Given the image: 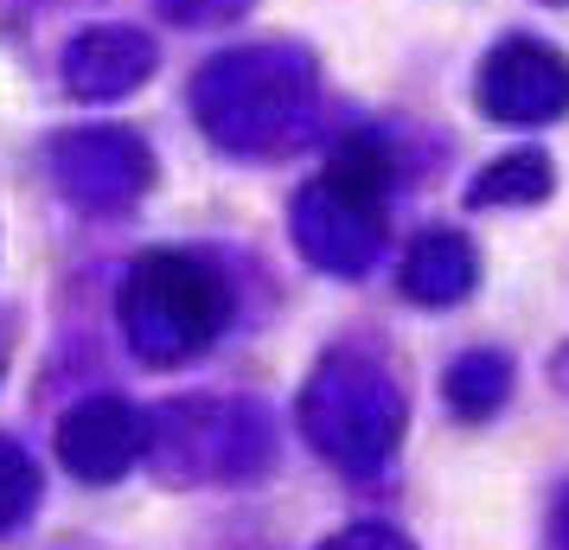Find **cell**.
Here are the masks:
<instances>
[{
  "label": "cell",
  "instance_id": "6da1fadb",
  "mask_svg": "<svg viewBox=\"0 0 569 550\" xmlns=\"http://www.w3.org/2000/svg\"><path fill=\"white\" fill-rule=\"evenodd\" d=\"M320 71L301 46H237L192 78L199 129L231 154H288L313 116Z\"/></svg>",
  "mask_w": 569,
  "mask_h": 550
},
{
  "label": "cell",
  "instance_id": "7a4b0ae2",
  "mask_svg": "<svg viewBox=\"0 0 569 550\" xmlns=\"http://www.w3.org/2000/svg\"><path fill=\"white\" fill-rule=\"evenodd\" d=\"M390 148L378 134H346L320 180L295 199V243L327 276H365L385 250V199H390Z\"/></svg>",
  "mask_w": 569,
  "mask_h": 550
},
{
  "label": "cell",
  "instance_id": "3957f363",
  "mask_svg": "<svg viewBox=\"0 0 569 550\" xmlns=\"http://www.w3.org/2000/svg\"><path fill=\"white\" fill-rule=\"evenodd\" d=\"M410 403L378 359L365 352H327L301 391V429L308 442L346 473H378L403 442Z\"/></svg>",
  "mask_w": 569,
  "mask_h": 550
},
{
  "label": "cell",
  "instance_id": "277c9868",
  "mask_svg": "<svg viewBox=\"0 0 569 550\" xmlns=\"http://www.w3.org/2000/svg\"><path fill=\"white\" fill-rule=\"evenodd\" d=\"M231 320V289L206 257L154 250L129 269L122 289V327L148 366H186L199 359Z\"/></svg>",
  "mask_w": 569,
  "mask_h": 550
},
{
  "label": "cell",
  "instance_id": "5b68a950",
  "mask_svg": "<svg viewBox=\"0 0 569 550\" xmlns=\"http://www.w3.org/2000/svg\"><path fill=\"white\" fill-rule=\"evenodd\" d=\"M52 180L83 211H122L154 186V154L134 129H71L52 141Z\"/></svg>",
  "mask_w": 569,
  "mask_h": 550
},
{
  "label": "cell",
  "instance_id": "8992f818",
  "mask_svg": "<svg viewBox=\"0 0 569 550\" xmlns=\"http://www.w3.org/2000/svg\"><path fill=\"white\" fill-rule=\"evenodd\" d=\"M473 103L506 129H543V122L569 116V58L543 39H506L480 64Z\"/></svg>",
  "mask_w": 569,
  "mask_h": 550
},
{
  "label": "cell",
  "instance_id": "52a82bcc",
  "mask_svg": "<svg viewBox=\"0 0 569 550\" xmlns=\"http://www.w3.org/2000/svg\"><path fill=\"white\" fill-rule=\"evenodd\" d=\"M154 32L141 27H90L71 39V52H64V83H71V97L83 103H116V97H129L141 83L154 78Z\"/></svg>",
  "mask_w": 569,
  "mask_h": 550
},
{
  "label": "cell",
  "instance_id": "ba28073f",
  "mask_svg": "<svg viewBox=\"0 0 569 550\" xmlns=\"http://www.w3.org/2000/svg\"><path fill=\"white\" fill-rule=\"evenodd\" d=\"M141 442H148V422L134 417L122 397H90L58 429V461L78 480H116V473L134 468Z\"/></svg>",
  "mask_w": 569,
  "mask_h": 550
},
{
  "label": "cell",
  "instance_id": "9c48e42d",
  "mask_svg": "<svg viewBox=\"0 0 569 550\" xmlns=\"http://www.w3.org/2000/svg\"><path fill=\"white\" fill-rule=\"evenodd\" d=\"M480 282V257H473V243L461 231H422L410 243V257H403V294H410L416 308H461L467 294Z\"/></svg>",
  "mask_w": 569,
  "mask_h": 550
},
{
  "label": "cell",
  "instance_id": "30bf717a",
  "mask_svg": "<svg viewBox=\"0 0 569 550\" xmlns=\"http://www.w3.org/2000/svg\"><path fill=\"white\" fill-rule=\"evenodd\" d=\"M441 397H448V410L461 422H492L512 403V359H506L499 346H473V352H461V359L448 366Z\"/></svg>",
  "mask_w": 569,
  "mask_h": 550
},
{
  "label": "cell",
  "instance_id": "8fae6325",
  "mask_svg": "<svg viewBox=\"0 0 569 550\" xmlns=\"http://www.w3.org/2000/svg\"><path fill=\"white\" fill-rule=\"evenodd\" d=\"M557 192V167L543 148H512V154L487 160L473 186H467V206L473 211H499V206H543Z\"/></svg>",
  "mask_w": 569,
  "mask_h": 550
},
{
  "label": "cell",
  "instance_id": "7c38bea8",
  "mask_svg": "<svg viewBox=\"0 0 569 550\" xmlns=\"http://www.w3.org/2000/svg\"><path fill=\"white\" fill-rule=\"evenodd\" d=\"M32 493H39V473H32V461L20 454V448L0 442V524L20 519L32 506Z\"/></svg>",
  "mask_w": 569,
  "mask_h": 550
},
{
  "label": "cell",
  "instance_id": "4fadbf2b",
  "mask_svg": "<svg viewBox=\"0 0 569 550\" xmlns=\"http://www.w3.org/2000/svg\"><path fill=\"white\" fill-rule=\"evenodd\" d=\"M154 7H160V20H173V27H231L257 0H154Z\"/></svg>",
  "mask_w": 569,
  "mask_h": 550
},
{
  "label": "cell",
  "instance_id": "5bb4252c",
  "mask_svg": "<svg viewBox=\"0 0 569 550\" xmlns=\"http://www.w3.org/2000/svg\"><path fill=\"white\" fill-rule=\"evenodd\" d=\"M320 550H416L403 531H390V524H352V531H339L333 544Z\"/></svg>",
  "mask_w": 569,
  "mask_h": 550
},
{
  "label": "cell",
  "instance_id": "9a60e30c",
  "mask_svg": "<svg viewBox=\"0 0 569 550\" xmlns=\"http://www.w3.org/2000/svg\"><path fill=\"white\" fill-rule=\"evenodd\" d=\"M550 550H569V487L550 506Z\"/></svg>",
  "mask_w": 569,
  "mask_h": 550
},
{
  "label": "cell",
  "instance_id": "2e32d148",
  "mask_svg": "<svg viewBox=\"0 0 569 550\" xmlns=\"http://www.w3.org/2000/svg\"><path fill=\"white\" fill-rule=\"evenodd\" d=\"M550 384H557V391H563V403H569V346L550 359Z\"/></svg>",
  "mask_w": 569,
  "mask_h": 550
}]
</instances>
